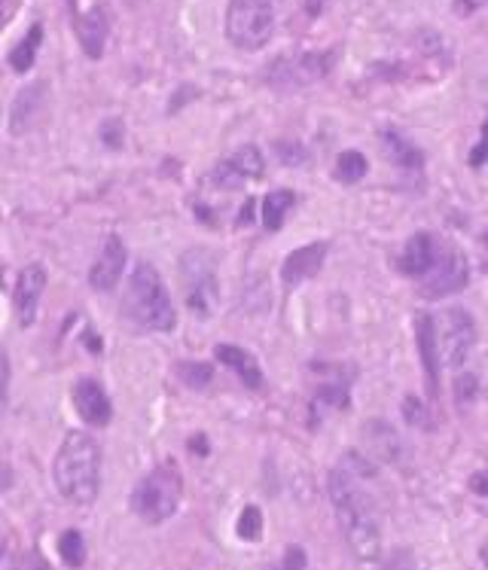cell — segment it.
Instances as JSON below:
<instances>
[{"label": "cell", "instance_id": "83f0119b", "mask_svg": "<svg viewBox=\"0 0 488 570\" xmlns=\"http://www.w3.org/2000/svg\"><path fill=\"white\" fill-rule=\"evenodd\" d=\"M272 153L278 156V162H284L287 168H299V165L309 162V153H305L303 143L296 141H275L272 143Z\"/></svg>", "mask_w": 488, "mask_h": 570}, {"label": "cell", "instance_id": "836d02e7", "mask_svg": "<svg viewBox=\"0 0 488 570\" xmlns=\"http://www.w3.org/2000/svg\"><path fill=\"white\" fill-rule=\"evenodd\" d=\"M303 567H305V552L299 549V546H290V549L284 552L281 570H303Z\"/></svg>", "mask_w": 488, "mask_h": 570}, {"label": "cell", "instance_id": "ab89813d", "mask_svg": "<svg viewBox=\"0 0 488 570\" xmlns=\"http://www.w3.org/2000/svg\"><path fill=\"white\" fill-rule=\"evenodd\" d=\"M479 558H483V565L488 567V543L483 546V552H479Z\"/></svg>", "mask_w": 488, "mask_h": 570}, {"label": "cell", "instance_id": "d590c367", "mask_svg": "<svg viewBox=\"0 0 488 570\" xmlns=\"http://www.w3.org/2000/svg\"><path fill=\"white\" fill-rule=\"evenodd\" d=\"M470 491L488 497V470H485V473H473V476H470Z\"/></svg>", "mask_w": 488, "mask_h": 570}, {"label": "cell", "instance_id": "8d00e7d4", "mask_svg": "<svg viewBox=\"0 0 488 570\" xmlns=\"http://www.w3.org/2000/svg\"><path fill=\"white\" fill-rule=\"evenodd\" d=\"M483 4H488V0H455V10L461 13V16H470V13L479 10Z\"/></svg>", "mask_w": 488, "mask_h": 570}, {"label": "cell", "instance_id": "9c48e42d", "mask_svg": "<svg viewBox=\"0 0 488 570\" xmlns=\"http://www.w3.org/2000/svg\"><path fill=\"white\" fill-rule=\"evenodd\" d=\"M333 67V52H303V56L278 58L269 67V82L278 89H299L321 80Z\"/></svg>", "mask_w": 488, "mask_h": 570}, {"label": "cell", "instance_id": "f1b7e54d", "mask_svg": "<svg viewBox=\"0 0 488 570\" xmlns=\"http://www.w3.org/2000/svg\"><path fill=\"white\" fill-rule=\"evenodd\" d=\"M403 415H407V421L412 424V428H431L427 409L422 406V400H418V397H407V400H403Z\"/></svg>", "mask_w": 488, "mask_h": 570}, {"label": "cell", "instance_id": "d6986e66", "mask_svg": "<svg viewBox=\"0 0 488 570\" xmlns=\"http://www.w3.org/2000/svg\"><path fill=\"white\" fill-rule=\"evenodd\" d=\"M77 37H80L82 52H86L89 58H101L104 40H107V13H104L101 6H92L86 16H80Z\"/></svg>", "mask_w": 488, "mask_h": 570}, {"label": "cell", "instance_id": "d4e9b609", "mask_svg": "<svg viewBox=\"0 0 488 570\" xmlns=\"http://www.w3.org/2000/svg\"><path fill=\"white\" fill-rule=\"evenodd\" d=\"M58 555L64 558V565L71 567H80L82 561H86V543H82V534L80 531H64L62 537H58Z\"/></svg>", "mask_w": 488, "mask_h": 570}, {"label": "cell", "instance_id": "cb8c5ba5", "mask_svg": "<svg viewBox=\"0 0 488 570\" xmlns=\"http://www.w3.org/2000/svg\"><path fill=\"white\" fill-rule=\"evenodd\" d=\"M366 171H370V162H366V156L357 153V150H345V153L336 159V177H339L342 184H357V180L366 177Z\"/></svg>", "mask_w": 488, "mask_h": 570}, {"label": "cell", "instance_id": "f35d334b", "mask_svg": "<svg viewBox=\"0 0 488 570\" xmlns=\"http://www.w3.org/2000/svg\"><path fill=\"white\" fill-rule=\"evenodd\" d=\"M190 448L195 454H208V439L205 436H193L190 439Z\"/></svg>", "mask_w": 488, "mask_h": 570}, {"label": "cell", "instance_id": "7c38bea8", "mask_svg": "<svg viewBox=\"0 0 488 570\" xmlns=\"http://www.w3.org/2000/svg\"><path fill=\"white\" fill-rule=\"evenodd\" d=\"M125 260H129V250H125L123 238L110 235V238L104 241L101 254H98L92 272H89V284H92L95 290H114L125 272Z\"/></svg>", "mask_w": 488, "mask_h": 570}, {"label": "cell", "instance_id": "3957f363", "mask_svg": "<svg viewBox=\"0 0 488 570\" xmlns=\"http://www.w3.org/2000/svg\"><path fill=\"white\" fill-rule=\"evenodd\" d=\"M123 315L144 330L168 332L175 330L177 315L171 296L165 290L162 275L150 263H138L123 293Z\"/></svg>", "mask_w": 488, "mask_h": 570}, {"label": "cell", "instance_id": "4316f807", "mask_svg": "<svg viewBox=\"0 0 488 570\" xmlns=\"http://www.w3.org/2000/svg\"><path fill=\"white\" fill-rule=\"evenodd\" d=\"M238 537L247 540V543H257L262 537V513L260 506H244L242 515H238Z\"/></svg>", "mask_w": 488, "mask_h": 570}, {"label": "cell", "instance_id": "6da1fadb", "mask_svg": "<svg viewBox=\"0 0 488 570\" xmlns=\"http://www.w3.org/2000/svg\"><path fill=\"white\" fill-rule=\"evenodd\" d=\"M327 494L333 500L336 519L345 534V543L351 546V552L360 561H375L381 552V531L379 519H375V509L370 494L360 488L357 476L348 470H333L327 476Z\"/></svg>", "mask_w": 488, "mask_h": 570}, {"label": "cell", "instance_id": "277c9868", "mask_svg": "<svg viewBox=\"0 0 488 570\" xmlns=\"http://www.w3.org/2000/svg\"><path fill=\"white\" fill-rule=\"evenodd\" d=\"M278 0H229L227 37L232 47L253 52L262 49L275 34Z\"/></svg>", "mask_w": 488, "mask_h": 570}, {"label": "cell", "instance_id": "5bb4252c", "mask_svg": "<svg viewBox=\"0 0 488 570\" xmlns=\"http://www.w3.org/2000/svg\"><path fill=\"white\" fill-rule=\"evenodd\" d=\"M324 260H327V245H324V241H314V245H305V247L293 250V254L281 265L284 287H287V290H293V287L305 284L309 278L318 275L321 265H324Z\"/></svg>", "mask_w": 488, "mask_h": 570}, {"label": "cell", "instance_id": "7402d4cb", "mask_svg": "<svg viewBox=\"0 0 488 570\" xmlns=\"http://www.w3.org/2000/svg\"><path fill=\"white\" fill-rule=\"evenodd\" d=\"M293 202H296V195H293L290 189H278V193H269L266 199H262V223H266L269 232L281 229L284 217H287V211L293 208Z\"/></svg>", "mask_w": 488, "mask_h": 570}, {"label": "cell", "instance_id": "5b68a950", "mask_svg": "<svg viewBox=\"0 0 488 570\" xmlns=\"http://www.w3.org/2000/svg\"><path fill=\"white\" fill-rule=\"evenodd\" d=\"M180 491H184L180 473L171 463H162V467L150 470V473L134 485L132 509L138 513V519H144L147 524H162L165 519H171V515L177 513Z\"/></svg>", "mask_w": 488, "mask_h": 570}, {"label": "cell", "instance_id": "d6a6232c", "mask_svg": "<svg viewBox=\"0 0 488 570\" xmlns=\"http://www.w3.org/2000/svg\"><path fill=\"white\" fill-rule=\"evenodd\" d=\"M101 138H104V143H110V147H123V125H119L116 119L104 123L101 125Z\"/></svg>", "mask_w": 488, "mask_h": 570}, {"label": "cell", "instance_id": "ac0fdd59", "mask_svg": "<svg viewBox=\"0 0 488 570\" xmlns=\"http://www.w3.org/2000/svg\"><path fill=\"white\" fill-rule=\"evenodd\" d=\"M214 357L223 363V367H229L232 372H235L238 378L247 384V387H262V369H260V363L253 360V354H247L244 348H238V345H217L214 348Z\"/></svg>", "mask_w": 488, "mask_h": 570}, {"label": "cell", "instance_id": "4fadbf2b", "mask_svg": "<svg viewBox=\"0 0 488 570\" xmlns=\"http://www.w3.org/2000/svg\"><path fill=\"white\" fill-rule=\"evenodd\" d=\"M73 409L86 424L92 428H107L110 418H114V409H110V397L104 393V387L95 382V378H80L73 384Z\"/></svg>", "mask_w": 488, "mask_h": 570}, {"label": "cell", "instance_id": "9a60e30c", "mask_svg": "<svg viewBox=\"0 0 488 570\" xmlns=\"http://www.w3.org/2000/svg\"><path fill=\"white\" fill-rule=\"evenodd\" d=\"M43 104H47V82L43 80L21 89V92L16 95V101H13V108H10V134L21 138V134L34 125V119L40 117Z\"/></svg>", "mask_w": 488, "mask_h": 570}, {"label": "cell", "instance_id": "1f68e13d", "mask_svg": "<svg viewBox=\"0 0 488 570\" xmlns=\"http://www.w3.org/2000/svg\"><path fill=\"white\" fill-rule=\"evenodd\" d=\"M13 570H49V565H47V558H43L40 552L31 549V552L19 555V561L13 565Z\"/></svg>", "mask_w": 488, "mask_h": 570}, {"label": "cell", "instance_id": "484cf974", "mask_svg": "<svg viewBox=\"0 0 488 570\" xmlns=\"http://www.w3.org/2000/svg\"><path fill=\"white\" fill-rule=\"evenodd\" d=\"M177 376H180V382H184L186 387H195V391H201V387H208L211 384V378H214V369L208 367V363H177Z\"/></svg>", "mask_w": 488, "mask_h": 570}, {"label": "cell", "instance_id": "ba28073f", "mask_svg": "<svg viewBox=\"0 0 488 570\" xmlns=\"http://www.w3.org/2000/svg\"><path fill=\"white\" fill-rule=\"evenodd\" d=\"M467 278H470L467 256H464L461 250L449 247L442 250V254H437L433 265L422 275V287H418V290H422L424 299H442V296L464 290Z\"/></svg>", "mask_w": 488, "mask_h": 570}, {"label": "cell", "instance_id": "4dcf8cb0", "mask_svg": "<svg viewBox=\"0 0 488 570\" xmlns=\"http://www.w3.org/2000/svg\"><path fill=\"white\" fill-rule=\"evenodd\" d=\"M476 391H479V384H476V378H473V376H461L455 382V400L461 402V406L476 397Z\"/></svg>", "mask_w": 488, "mask_h": 570}, {"label": "cell", "instance_id": "ffe728a7", "mask_svg": "<svg viewBox=\"0 0 488 570\" xmlns=\"http://www.w3.org/2000/svg\"><path fill=\"white\" fill-rule=\"evenodd\" d=\"M381 147H385V156L400 168H422L424 156L415 143H409V138L397 132H381Z\"/></svg>", "mask_w": 488, "mask_h": 570}, {"label": "cell", "instance_id": "7a4b0ae2", "mask_svg": "<svg viewBox=\"0 0 488 570\" xmlns=\"http://www.w3.org/2000/svg\"><path fill=\"white\" fill-rule=\"evenodd\" d=\"M52 479H56V488L62 491V497H67L71 504H95L98 488H101V445L92 433H67L56 454V463H52Z\"/></svg>", "mask_w": 488, "mask_h": 570}, {"label": "cell", "instance_id": "44dd1931", "mask_svg": "<svg viewBox=\"0 0 488 570\" xmlns=\"http://www.w3.org/2000/svg\"><path fill=\"white\" fill-rule=\"evenodd\" d=\"M364 436H366V443L372 445V452L379 454V458L397 461V454H400V436H397V430L390 428V424H385V421H370L364 428Z\"/></svg>", "mask_w": 488, "mask_h": 570}, {"label": "cell", "instance_id": "e575fe53", "mask_svg": "<svg viewBox=\"0 0 488 570\" xmlns=\"http://www.w3.org/2000/svg\"><path fill=\"white\" fill-rule=\"evenodd\" d=\"M485 159H488V123L483 128V141H479L476 147H473V153H470V165H473V168H479Z\"/></svg>", "mask_w": 488, "mask_h": 570}, {"label": "cell", "instance_id": "e0dca14e", "mask_svg": "<svg viewBox=\"0 0 488 570\" xmlns=\"http://www.w3.org/2000/svg\"><path fill=\"white\" fill-rule=\"evenodd\" d=\"M433 260H437V245H433V235L427 232H418L409 238V245L403 247L400 254V272L409 278H422L427 269L433 265Z\"/></svg>", "mask_w": 488, "mask_h": 570}, {"label": "cell", "instance_id": "2e32d148", "mask_svg": "<svg viewBox=\"0 0 488 570\" xmlns=\"http://www.w3.org/2000/svg\"><path fill=\"white\" fill-rule=\"evenodd\" d=\"M418 351H422V367L427 376V391L431 397L440 393V345H437V326H433V317L422 315L418 317Z\"/></svg>", "mask_w": 488, "mask_h": 570}, {"label": "cell", "instance_id": "8992f818", "mask_svg": "<svg viewBox=\"0 0 488 570\" xmlns=\"http://www.w3.org/2000/svg\"><path fill=\"white\" fill-rule=\"evenodd\" d=\"M437 326V345H440V360L446 367H464V360L470 357V348L476 341V324H473L467 308H446L433 317Z\"/></svg>", "mask_w": 488, "mask_h": 570}, {"label": "cell", "instance_id": "74e56055", "mask_svg": "<svg viewBox=\"0 0 488 570\" xmlns=\"http://www.w3.org/2000/svg\"><path fill=\"white\" fill-rule=\"evenodd\" d=\"M253 211H257V202H244V208H242V217H238V226H244V223H251V217H253Z\"/></svg>", "mask_w": 488, "mask_h": 570}, {"label": "cell", "instance_id": "f546056e", "mask_svg": "<svg viewBox=\"0 0 488 570\" xmlns=\"http://www.w3.org/2000/svg\"><path fill=\"white\" fill-rule=\"evenodd\" d=\"M6 400H10V354L0 345V415L6 409Z\"/></svg>", "mask_w": 488, "mask_h": 570}, {"label": "cell", "instance_id": "603a6c76", "mask_svg": "<svg viewBox=\"0 0 488 570\" xmlns=\"http://www.w3.org/2000/svg\"><path fill=\"white\" fill-rule=\"evenodd\" d=\"M40 40H43V28H40V25H34L31 31H28L25 40H21L19 47L10 52V65H13V71H16V73L31 71L34 56H37V49H40Z\"/></svg>", "mask_w": 488, "mask_h": 570}, {"label": "cell", "instance_id": "30bf717a", "mask_svg": "<svg viewBox=\"0 0 488 570\" xmlns=\"http://www.w3.org/2000/svg\"><path fill=\"white\" fill-rule=\"evenodd\" d=\"M262 171H266V162H262L260 150L257 147H242L217 165V168L211 171V180L220 189H238L244 180L262 177Z\"/></svg>", "mask_w": 488, "mask_h": 570}, {"label": "cell", "instance_id": "8fae6325", "mask_svg": "<svg viewBox=\"0 0 488 570\" xmlns=\"http://www.w3.org/2000/svg\"><path fill=\"white\" fill-rule=\"evenodd\" d=\"M43 290H47V272H43V265H25L19 272L16 290H13V308H16L19 326L34 324Z\"/></svg>", "mask_w": 488, "mask_h": 570}, {"label": "cell", "instance_id": "52a82bcc", "mask_svg": "<svg viewBox=\"0 0 488 570\" xmlns=\"http://www.w3.org/2000/svg\"><path fill=\"white\" fill-rule=\"evenodd\" d=\"M180 275L186 281V306L195 317H211L217 308V275L214 260L205 250H190L180 263Z\"/></svg>", "mask_w": 488, "mask_h": 570}]
</instances>
